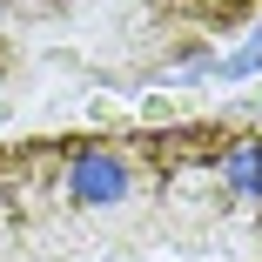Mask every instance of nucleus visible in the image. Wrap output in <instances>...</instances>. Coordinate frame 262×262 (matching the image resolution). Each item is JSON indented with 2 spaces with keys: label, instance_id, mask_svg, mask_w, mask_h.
<instances>
[{
  "label": "nucleus",
  "instance_id": "obj_1",
  "mask_svg": "<svg viewBox=\"0 0 262 262\" xmlns=\"http://www.w3.org/2000/svg\"><path fill=\"white\" fill-rule=\"evenodd\" d=\"M0 262H262V121L0 141Z\"/></svg>",
  "mask_w": 262,
  "mask_h": 262
},
{
  "label": "nucleus",
  "instance_id": "obj_2",
  "mask_svg": "<svg viewBox=\"0 0 262 262\" xmlns=\"http://www.w3.org/2000/svg\"><path fill=\"white\" fill-rule=\"evenodd\" d=\"M182 7H188L202 27H235V20H242V14H235L242 0H182Z\"/></svg>",
  "mask_w": 262,
  "mask_h": 262
},
{
  "label": "nucleus",
  "instance_id": "obj_3",
  "mask_svg": "<svg viewBox=\"0 0 262 262\" xmlns=\"http://www.w3.org/2000/svg\"><path fill=\"white\" fill-rule=\"evenodd\" d=\"M54 7H81V0H0V14H54Z\"/></svg>",
  "mask_w": 262,
  "mask_h": 262
}]
</instances>
